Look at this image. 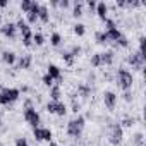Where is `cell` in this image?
<instances>
[{
  "mask_svg": "<svg viewBox=\"0 0 146 146\" xmlns=\"http://www.w3.org/2000/svg\"><path fill=\"white\" fill-rule=\"evenodd\" d=\"M84 122H86V120H84L83 115H78L76 119L69 120V124H67V134H69L70 137H79V136L83 134Z\"/></svg>",
  "mask_w": 146,
  "mask_h": 146,
  "instance_id": "6da1fadb",
  "label": "cell"
},
{
  "mask_svg": "<svg viewBox=\"0 0 146 146\" xmlns=\"http://www.w3.org/2000/svg\"><path fill=\"white\" fill-rule=\"evenodd\" d=\"M132 83H134L132 72L127 70V69H119V72H117V84H119V88L124 90V91H129L132 88Z\"/></svg>",
  "mask_w": 146,
  "mask_h": 146,
  "instance_id": "7a4b0ae2",
  "label": "cell"
},
{
  "mask_svg": "<svg viewBox=\"0 0 146 146\" xmlns=\"http://www.w3.org/2000/svg\"><path fill=\"white\" fill-rule=\"evenodd\" d=\"M21 91L17 88H4L0 91V105H11L19 98Z\"/></svg>",
  "mask_w": 146,
  "mask_h": 146,
  "instance_id": "3957f363",
  "label": "cell"
},
{
  "mask_svg": "<svg viewBox=\"0 0 146 146\" xmlns=\"http://www.w3.org/2000/svg\"><path fill=\"white\" fill-rule=\"evenodd\" d=\"M24 120L35 129V127H40V122H41V117H40V113L36 112V108L35 107H26L24 108Z\"/></svg>",
  "mask_w": 146,
  "mask_h": 146,
  "instance_id": "277c9868",
  "label": "cell"
},
{
  "mask_svg": "<svg viewBox=\"0 0 146 146\" xmlns=\"http://www.w3.org/2000/svg\"><path fill=\"white\" fill-rule=\"evenodd\" d=\"M46 112L64 117V115L67 113V105H65L64 102H48V103H46Z\"/></svg>",
  "mask_w": 146,
  "mask_h": 146,
  "instance_id": "5b68a950",
  "label": "cell"
},
{
  "mask_svg": "<svg viewBox=\"0 0 146 146\" xmlns=\"http://www.w3.org/2000/svg\"><path fill=\"white\" fill-rule=\"evenodd\" d=\"M122 137H124V132H122V125L120 124H112L110 125V143L112 144H120L122 143Z\"/></svg>",
  "mask_w": 146,
  "mask_h": 146,
  "instance_id": "8992f818",
  "label": "cell"
},
{
  "mask_svg": "<svg viewBox=\"0 0 146 146\" xmlns=\"http://www.w3.org/2000/svg\"><path fill=\"white\" fill-rule=\"evenodd\" d=\"M103 103L108 110H113L115 105H117V95L113 91H105L103 93Z\"/></svg>",
  "mask_w": 146,
  "mask_h": 146,
  "instance_id": "52a82bcc",
  "label": "cell"
},
{
  "mask_svg": "<svg viewBox=\"0 0 146 146\" xmlns=\"http://www.w3.org/2000/svg\"><path fill=\"white\" fill-rule=\"evenodd\" d=\"M46 74L53 79V81H60L62 79V72H60V67L55 65V64H50L48 65V70H46Z\"/></svg>",
  "mask_w": 146,
  "mask_h": 146,
  "instance_id": "ba28073f",
  "label": "cell"
},
{
  "mask_svg": "<svg viewBox=\"0 0 146 146\" xmlns=\"http://www.w3.org/2000/svg\"><path fill=\"white\" fill-rule=\"evenodd\" d=\"M129 64L134 67V69H141L143 67V64H144V55L143 53H136V55H131L129 57Z\"/></svg>",
  "mask_w": 146,
  "mask_h": 146,
  "instance_id": "9c48e42d",
  "label": "cell"
},
{
  "mask_svg": "<svg viewBox=\"0 0 146 146\" xmlns=\"http://www.w3.org/2000/svg\"><path fill=\"white\" fill-rule=\"evenodd\" d=\"M16 24L14 23H7V24H4L2 28H0V31H2V35L4 36H7V38H14L16 36Z\"/></svg>",
  "mask_w": 146,
  "mask_h": 146,
  "instance_id": "30bf717a",
  "label": "cell"
},
{
  "mask_svg": "<svg viewBox=\"0 0 146 146\" xmlns=\"http://www.w3.org/2000/svg\"><path fill=\"white\" fill-rule=\"evenodd\" d=\"M95 11H96L98 17H100L102 21H107V19H108V16H107V14H108V7H107V4H105V2L96 4V9H95Z\"/></svg>",
  "mask_w": 146,
  "mask_h": 146,
  "instance_id": "8fae6325",
  "label": "cell"
},
{
  "mask_svg": "<svg viewBox=\"0 0 146 146\" xmlns=\"http://www.w3.org/2000/svg\"><path fill=\"white\" fill-rule=\"evenodd\" d=\"M2 60H4L7 65H14V64H16V53L11 52V50H4V52H2Z\"/></svg>",
  "mask_w": 146,
  "mask_h": 146,
  "instance_id": "7c38bea8",
  "label": "cell"
},
{
  "mask_svg": "<svg viewBox=\"0 0 146 146\" xmlns=\"http://www.w3.org/2000/svg\"><path fill=\"white\" fill-rule=\"evenodd\" d=\"M107 36H108V41H117L122 36V33L119 28H112V29H107Z\"/></svg>",
  "mask_w": 146,
  "mask_h": 146,
  "instance_id": "4fadbf2b",
  "label": "cell"
},
{
  "mask_svg": "<svg viewBox=\"0 0 146 146\" xmlns=\"http://www.w3.org/2000/svg\"><path fill=\"white\" fill-rule=\"evenodd\" d=\"M38 19H40L41 23H48L50 14H48V9H46L45 5H40V11H38Z\"/></svg>",
  "mask_w": 146,
  "mask_h": 146,
  "instance_id": "5bb4252c",
  "label": "cell"
},
{
  "mask_svg": "<svg viewBox=\"0 0 146 146\" xmlns=\"http://www.w3.org/2000/svg\"><path fill=\"white\" fill-rule=\"evenodd\" d=\"M100 60H102V65H110V64L113 62V53H112V52L100 53Z\"/></svg>",
  "mask_w": 146,
  "mask_h": 146,
  "instance_id": "9a60e30c",
  "label": "cell"
},
{
  "mask_svg": "<svg viewBox=\"0 0 146 146\" xmlns=\"http://www.w3.org/2000/svg\"><path fill=\"white\" fill-rule=\"evenodd\" d=\"M31 62H33V57H31V55L21 57V60H19V69H29V67H31Z\"/></svg>",
  "mask_w": 146,
  "mask_h": 146,
  "instance_id": "2e32d148",
  "label": "cell"
},
{
  "mask_svg": "<svg viewBox=\"0 0 146 146\" xmlns=\"http://www.w3.org/2000/svg\"><path fill=\"white\" fill-rule=\"evenodd\" d=\"M60 88L58 86H52L50 88V102H60Z\"/></svg>",
  "mask_w": 146,
  "mask_h": 146,
  "instance_id": "e0dca14e",
  "label": "cell"
},
{
  "mask_svg": "<svg viewBox=\"0 0 146 146\" xmlns=\"http://www.w3.org/2000/svg\"><path fill=\"white\" fill-rule=\"evenodd\" d=\"M16 28H17V29L21 31V35H24V33L31 31V29H29V24H28V23H26V21H24L23 17H21V19H19L17 23H16Z\"/></svg>",
  "mask_w": 146,
  "mask_h": 146,
  "instance_id": "ac0fdd59",
  "label": "cell"
},
{
  "mask_svg": "<svg viewBox=\"0 0 146 146\" xmlns=\"http://www.w3.org/2000/svg\"><path fill=\"white\" fill-rule=\"evenodd\" d=\"M95 40H96V43H102V45L108 43V36H107V31H96V35H95Z\"/></svg>",
  "mask_w": 146,
  "mask_h": 146,
  "instance_id": "d6986e66",
  "label": "cell"
},
{
  "mask_svg": "<svg viewBox=\"0 0 146 146\" xmlns=\"http://www.w3.org/2000/svg\"><path fill=\"white\" fill-rule=\"evenodd\" d=\"M84 33H86V26L84 24H81V23L74 24V35L76 36H84Z\"/></svg>",
  "mask_w": 146,
  "mask_h": 146,
  "instance_id": "ffe728a7",
  "label": "cell"
},
{
  "mask_svg": "<svg viewBox=\"0 0 146 146\" xmlns=\"http://www.w3.org/2000/svg\"><path fill=\"white\" fill-rule=\"evenodd\" d=\"M23 45L24 46H31L33 45V33L31 31H28V33L23 35Z\"/></svg>",
  "mask_w": 146,
  "mask_h": 146,
  "instance_id": "44dd1931",
  "label": "cell"
},
{
  "mask_svg": "<svg viewBox=\"0 0 146 146\" xmlns=\"http://www.w3.org/2000/svg\"><path fill=\"white\" fill-rule=\"evenodd\" d=\"M72 16H74V17H81V16H83V4H81V2H76V4H74Z\"/></svg>",
  "mask_w": 146,
  "mask_h": 146,
  "instance_id": "7402d4cb",
  "label": "cell"
},
{
  "mask_svg": "<svg viewBox=\"0 0 146 146\" xmlns=\"http://www.w3.org/2000/svg\"><path fill=\"white\" fill-rule=\"evenodd\" d=\"M33 43H36L38 46H41L45 43V36L41 33H33Z\"/></svg>",
  "mask_w": 146,
  "mask_h": 146,
  "instance_id": "603a6c76",
  "label": "cell"
},
{
  "mask_svg": "<svg viewBox=\"0 0 146 146\" xmlns=\"http://www.w3.org/2000/svg\"><path fill=\"white\" fill-rule=\"evenodd\" d=\"M50 43H52L53 46H58V45L62 43V36H60L58 33H53V35L50 36Z\"/></svg>",
  "mask_w": 146,
  "mask_h": 146,
  "instance_id": "cb8c5ba5",
  "label": "cell"
},
{
  "mask_svg": "<svg viewBox=\"0 0 146 146\" xmlns=\"http://www.w3.org/2000/svg\"><path fill=\"white\" fill-rule=\"evenodd\" d=\"M33 136L36 141H43V127H35L33 129Z\"/></svg>",
  "mask_w": 146,
  "mask_h": 146,
  "instance_id": "d4e9b609",
  "label": "cell"
},
{
  "mask_svg": "<svg viewBox=\"0 0 146 146\" xmlns=\"http://www.w3.org/2000/svg\"><path fill=\"white\" fill-rule=\"evenodd\" d=\"M52 137H53V132H52V129H48V127H43V141H52Z\"/></svg>",
  "mask_w": 146,
  "mask_h": 146,
  "instance_id": "484cf974",
  "label": "cell"
},
{
  "mask_svg": "<svg viewBox=\"0 0 146 146\" xmlns=\"http://www.w3.org/2000/svg\"><path fill=\"white\" fill-rule=\"evenodd\" d=\"M31 4H33V0H23V2H21V11H24L28 14L29 9H31Z\"/></svg>",
  "mask_w": 146,
  "mask_h": 146,
  "instance_id": "4316f807",
  "label": "cell"
},
{
  "mask_svg": "<svg viewBox=\"0 0 146 146\" xmlns=\"http://www.w3.org/2000/svg\"><path fill=\"white\" fill-rule=\"evenodd\" d=\"M62 58H64L65 64H69V65H72V62H74V57H72L70 52H64V53H62Z\"/></svg>",
  "mask_w": 146,
  "mask_h": 146,
  "instance_id": "83f0119b",
  "label": "cell"
},
{
  "mask_svg": "<svg viewBox=\"0 0 146 146\" xmlns=\"http://www.w3.org/2000/svg\"><path fill=\"white\" fill-rule=\"evenodd\" d=\"M91 65H93V67H100V65H102V60H100V53H95V55L91 57Z\"/></svg>",
  "mask_w": 146,
  "mask_h": 146,
  "instance_id": "f1b7e54d",
  "label": "cell"
},
{
  "mask_svg": "<svg viewBox=\"0 0 146 146\" xmlns=\"http://www.w3.org/2000/svg\"><path fill=\"white\" fill-rule=\"evenodd\" d=\"M41 81H43V84H45V86H48V88H52V86H53V79H52L48 74H45V76L41 78Z\"/></svg>",
  "mask_w": 146,
  "mask_h": 146,
  "instance_id": "f546056e",
  "label": "cell"
},
{
  "mask_svg": "<svg viewBox=\"0 0 146 146\" xmlns=\"http://www.w3.org/2000/svg\"><path fill=\"white\" fill-rule=\"evenodd\" d=\"M26 17H28V23H36L38 21V14L36 12H28Z\"/></svg>",
  "mask_w": 146,
  "mask_h": 146,
  "instance_id": "4dcf8cb0",
  "label": "cell"
},
{
  "mask_svg": "<svg viewBox=\"0 0 146 146\" xmlns=\"http://www.w3.org/2000/svg\"><path fill=\"white\" fill-rule=\"evenodd\" d=\"M16 146H29V143L26 141V137H17L16 139Z\"/></svg>",
  "mask_w": 146,
  "mask_h": 146,
  "instance_id": "1f68e13d",
  "label": "cell"
},
{
  "mask_svg": "<svg viewBox=\"0 0 146 146\" xmlns=\"http://www.w3.org/2000/svg\"><path fill=\"white\" fill-rule=\"evenodd\" d=\"M117 41H119V45H120V46H124V48H125V46H129V41H127V38H125L124 35H122Z\"/></svg>",
  "mask_w": 146,
  "mask_h": 146,
  "instance_id": "d6a6232c",
  "label": "cell"
},
{
  "mask_svg": "<svg viewBox=\"0 0 146 146\" xmlns=\"http://www.w3.org/2000/svg\"><path fill=\"white\" fill-rule=\"evenodd\" d=\"M105 23H107V29H112V28H117V26H115V23H113L112 19H107Z\"/></svg>",
  "mask_w": 146,
  "mask_h": 146,
  "instance_id": "836d02e7",
  "label": "cell"
},
{
  "mask_svg": "<svg viewBox=\"0 0 146 146\" xmlns=\"http://www.w3.org/2000/svg\"><path fill=\"white\" fill-rule=\"evenodd\" d=\"M132 124H134V119H124V122H122V125H127V127Z\"/></svg>",
  "mask_w": 146,
  "mask_h": 146,
  "instance_id": "e575fe53",
  "label": "cell"
},
{
  "mask_svg": "<svg viewBox=\"0 0 146 146\" xmlns=\"http://www.w3.org/2000/svg\"><path fill=\"white\" fill-rule=\"evenodd\" d=\"M58 5H60L62 9H67V7H69V0H60Z\"/></svg>",
  "mask_w": 146,
  "mask_h": 146,
  "instance_id": "d590c367",
  "label": "cell"
},
{
  "mask_svg": "<svg viewBox=\"0 0 146 146\" xmlns=\"http://www.w3.org/2000/svg\"><path fill=\"white\" fill-rule=\"evenodd\" d=\"M88 7L93 11V9H96V2H95V0H88Z\"/></svg>",
  "mask_w": 146,
  "mask_h": 146,
  "instance_id": "8d00e7d4",
  "label": "cell"
},
{
  "mask_svg": "<svg viewBox=\"0 0 146 146\" xmlns=\"http://www.w3.org/2000/svg\"><path fill=\"white\" fill-rule=\"evenodd\" d=\"M79 90H81V93H83V96H86V95L90 93V88H86V86H81Z\"/></svg>",
  "mask_w": 146,
  "mask_h": 146,
  "instance_id": "74e56055",
  "label": "cell"
},
{
  "mask_svg": "<svg viewBox=\"0 0 146 146\" xmlns=\"http://www.w3.org/2000/svg\"><path fill=\"white\" fill-rule=\"evenodd\" d=\"M124 100H125V102H131V95H129V93H127V91H125V93H124Z\"/></svg>",
  "mask_w": 146,
  "mask_h": 146,
  "instance_id": "f35d334b",
  "label": "cell"
},
{
  "mask_svg": "<svg viewBox=\"0 0 146 146\" xmlns=\"http://www.w3.org/2000/svg\"><path fill=\"white\" fill-rule=\"evenodd\" d=\"M0 7H7V0H0Z\"/></svg>",
  "mask_w": 146,
  "mask_h": 146,
  "instance_id": "ab89813d",
  "label": "cell"
},
{
  "mask_svg": "<svg viewBox=\"0 0 146 146\" xmlns=\"http://www.w3.org/2000/svg\"><path fill=\"white\" fill-rule=\"evenodd\" d=\"M48 146H58V144H57V143H53V141H50V143H48Z\"/></svg>",
  "mask_w": 146,
  "mask_h": 146,
  "instance_id": "60d3db41",
  "label": "cell"
},
{
  "mask_svg": "<svg viewBox=\"0 0 146 146\" xmlns=\"http://www.w3.org/2000/svg\"><path fill=\"white\" fill-rule=\"evenodd\" d=\"M0 24H2V14H0Z\"/></svg>",
  "mask_w": 146,
  "mask_h": 146,
  "instance_id": "b9f144b4",
  "label": "cell"
},
{
  "mask_svg": "<svg viewBox=\"0 0 146 146\" xmlns=\"http://www.w3.org/2000/svg\"><path fill=\"white\" fill-rule=\"evenodd\" d=\"M0 125H2V117H0Z\"/></svg>",
  "mask_w": 146,
  "mask_h": 146,
  "instance_id": "7bdbcfd3",
  "label": "cell"
},
{
  "mask_svg": "<svg viewBox=\"0 0 146 146\" xmlns=\"http://www.w3.org/2000/svg\"><path fill=\"white\" fill-rule=\"evenodd\" d=\"M70 146H74V144H70Z\"/></svg>",
  "mask_w": 146,
  "mask_h": 146,
  "instance_id": "ee69618b",
  "label": "cell"
}]
</instances>
